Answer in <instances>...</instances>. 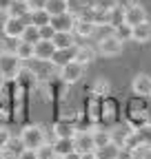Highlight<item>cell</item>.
Returning <instances> with one entry per match:
<instances>
[{"label":"cell","mask_w":151,"mask_h":159,"mask_svg":"<svg viewBox=\"0 0 151 159\" xmlns=\"http://www.w3.org/2000/svg\"><path fill=\"white\" fill-rule=\"evenodd\" d=\"M131 89H134L136 95H142V97H149L151 95V75L147 73H138L131 82Z\"/></svg>","instance_id":"10"},{"label":"cell","mask_w":151,"mask_h":159,"mask_svg":"<svg viewBox=\"0 0 151 159\" xmlns=\"http://www.w3.org/2000/svg\"><path fill=\"white\" fill-rule=\"evenodd\" d=\"M13 53L20 62H29L33 60V44L25 42V40H16V47H13Z\"/></svg>","instance_id":"14"},{"label":"cell","mask_w":151,"mask_h":159,"mask_svg":"<svg viewBox=\"0 0 151 159\" xmlns=\"http://www.w3.org/2000/svg\"><path fill=\"white\" fill-rule=\"evenodd\" d=\"M73 33L80 35V38H91L96 33V25L91 22V20H85V18H78V22L73 27Z\"/></svg>","instance_id":"19"},{"label":"cell","mask_w":151,"mask_h":159,"mask_svg":"<svg viewBox=\"0 0 151 159\" xmlns=\"http://www.w3.org/2000/svg\"><path fill=\"white\" fill-rule=\"evenodd\" d=\"M96 159H100V157H96Z\"/></svg>","instance_id":"45"},{"label":"cell","mask_w":151,"mask_h":159,"mask_svg":"<svg viewBox=\"0 0 151 159\" xmlns=\"http://www.w3.org/2000/svg\"><path fill=\"white\" fill-rule=\"evenodd\" d=\"M91 133H93V144H96V150L113 144V135L109 130H91Z\"/></svg>","instance_id":"22"},{"label":"cell","mask_w":151,"mask_h":159,"mask_svg":"<svg viewBox=\"0 0 151 159\" xmlns=\"http://www.w3.org/2000/svg\"><path fill=\"white\" fill-rule=\"evenodd\" d=\"M93 91H96V93H102V95H107V93H109V84L105 82V80H98L96 86H93Z\"/></svg>","instance_id":"34"},{"label":"cell","mask_w":151,"mask_h":159,"mask_svg":"<svg viewBox=\"0 0 151 159\" xmlns=\"http://www.w3.org/2000/svg\"><path fill=\"white\" fill-rule=\"evenodd\" d=\"M53 135L56 137H73L76 135V124L71 119H58L53 124Z\"/></svg>","instance_id":"15"},{"label":"cell","mask_w":151,"mask_h":159,"mask_svg":"<svg viewBox=\"0 0 151 159\" xmlns=\"http://www.w3.org/2000/svg\"><path fill=\"white\" fill-rule=\"evenodd\" d=\"M140 159H151V150H147V152H144V155H142Z\"/></svg>","instance_id":"42"},{"label":"cell","mask_w":151,"mask_h":159,"mask_svg":"<svg viewBox=\"0 0 151 159\" xmlns=\"http://www.w3.org/2000/svg\"><path fill=\"white\" fill-rule=\"evenodd\" d=\"M80 159H96V152H82Z\"/></svg>","instance_id":"40"},{"label":"cell","mask_w":151,"mask_h":159,"mask_svg":"<svg viewBox=\"0 0 151 159\" xmlns=\"http://www.w3.org/2000/svg\"><path fill=\"white\" fill-rule=\"evenodd\" d=\"M116 159H136V150H131V148H127V146H118Z\"/></svg>","instance_id":"30"},{"label":"cell","mask_w":151,"mask_h":159,"mask_svg":"<svg viewBox=\"0 0 151 159\" xmlns=\"http://www.w3.org/2000/svg\"><path fill=\"white\" fill-rule=\"evenodd\" d=\"M120 51H122V42H120L113 33L100 38V42H98V53H100V55H105V57H116V55H120Z\"/></svg>","instance_id":"4"},{"label":"cell","mask_w":151,"mask_h":159,"mask_svg":"<svg viewBox=\"0 0 151 159\" xmlns=\"http://www.w3.org/2000/svg\"><path fill=\"white\" fill-rule=\"evenodd\" d=\"M22 71V62L16 57L13 51H5L0 55V75L5 80H16Z\"/></svg>","instance_id":"2"},{"label":"cell","mask_w":151,"mask_h":159,"mask_svg":"<svg viewBox=\"0 0 151 159\" xmlns=\"http://www.w3.org/2000/svg\"><path fill=\"white\" fill-rule=\"evenodd\" d=\"M45 11H47L49 16L67 13V2H65V0H47V2H45Z\"/></svg>","instance_id":"23"},{"label":"cell","mask_w":151,"mask_h":159,"mask_svg":"<svg viewBox=\"0 0 151 159\" xmlns=\"http://www.w3.org/2000/svg\"><path fill=\"white\" fill-rule=\"evenodd\" d=\"M120 0H96L93 9H100V11H111L113 7H118Z\"/></svg>","instance_id":"29"},{"label":"cell","mask_w":151,"mask_h":159,"mask_svg":"<svg viewBox=\"0 0 151 159\" xmlns=\"http://www.w3.org/2000/svg\"><path fill=\"white\" fill-rule=\"evenodd\" d=\"M134 135H136L138 148H147V150H151V124L140 126L138 130H134ZM138 148H136V150H138Z\"/></svg>","instance_id":"17"},{"label":"cell","mask_w":151,"mask_h":159,"mask_svg":"<svg viewBox=\"0 0 151 159\" xmlns=\"http://www.w3.org/2000/svg\"><path fill=\"white\" fill-rule=\"evenodd\" d=\"M60 159H80V152H78V150H73V152H67V155L60 157Z\"/></svg>","instance_id":"39"},{"label":"cell","mask_w":151,"mask_h":159,"mask_svg":"<svg viewBox=\"0 0 151 159\" xmlns=\"http://www.w3.org/2000/svg\"><path fill=\"white\" fill-rule=\"evenodd\" d=\"M147 9L142 5H127L124 7V16H122V22L127 27H138L142 22H147Z\"/></svg>","instance_id":"3"},{"label":"cell","mask_w":151,"mask_h":159,"mask_svg":"<svg viewBox=\"0 0 151 159\" xmlns=\"http://www.w3.org/2000/svg\"><path fill=\"white\" fill-rule=\"evenodd\" d=\"M73 55H76V47H69V49H56L51 62L56 66H65L69 62H73Z\"/></svg>","instance_id":"16"},{"label":"cell","mask_w":151,"mask_h":159,"mask_svg":"<svg viewBox=\"0 0 151 159\" xmlns=\"http://www.w3.org/2000/svg\"><path fill=\"white\" fill-rule=\"evenodd\" d=\"M36 155H38V159H58L56 157V150H53V146L47 142V144H42L40 148L36 150Z\"/></svg>","instance_id":"26"},{"label":"cell","mask_w":151,"mask_h":159,"mask_svg":"<svg viewBox=\"0 0 151 159\" xmlns=\"http://www.w3.org/2000/svg\"><path fill=\"white\" fill-rule=\"evenodd\" d=\"M113 35H116L120 42H124V40H131V27H127V25H120V27H116L113 29Z\"/></svg>","instance_id":"28"},{"label":"cell","mask_w":151,"mask_h":159,"mask_svg":"<svg viewBox=\"0 0 151 159\" xmlns=\"http://www.w3.org/2000/svg\"><path fill=\"white\" fill-rule=\"evenodd\" d=\"M20 40H25V42H29V44L40 42V31H38V27L27 25V27H25V31H22V35H20Z\"/></svg>","instance_id":"24"},{"label":"cell","mask_w":151,"mask_h":159,"mask_svg":"<svg viewBox=\"0 0 151 159\" xmlns=\"http://www.w3.org/2000/svg\"><path fill=\"white\" fill-rule=\"evenodd\" d=\"M78 2L85 7V9H93V5H96V0H78Z\"/></svg>","instance_id":"38"},{"label":"cell","mask_w":151,"mask_h":159,"mask_svg":"<svg viewBox=\"0 0 151 159\" xmlns=\"http://www.w3.org/2000/svg\"><path fill=\"white\" fill-rule=\"evenodd\" d=\"M27 18H29L27 25H33V27H45V25H49V20H51V16L45 9H31Z\"/></svg>","instance_id":"20"},{"label":"cell","mask_w":151,"mask_h":159,"mask_svg":"<svg viewBox=\"0 0 151 159\" xmlns=\"http://www.w3.org/2000/svg\"><path fill=\"white\" fill-rule=\"evenodd\" d=\"M9 142H11V133H9L5 126H0V150L7 148V146H9Z\"/></svg>","instance_id":"31"},{"label":"cell","mask_w":151,"mask_h":159,"mask_svg":"<svg viewBox=\"0 0 151 159\" xmlns=\"http://www.w3.org/2000/svg\"><path fill=\"white\" fill-rule=\"evenodd\" d=\"M73 146L80 155L82 152H96V144H93V133L89 130H76L73 135Z\"/></svg>","instance_id":"7"},{"label":"cell","mask_w":151,"mask_h":159,"mask_svg":"<svg viewBox=\"0 0 151 159\" xmlns=\"http://www.w3.org/2000/svg\"><path fill=\"white\" fill-rule=\"evenodd\" d=\"M22 148L27 150H38L42 144H47V130L40 124H29L20 130V137H18Z\"/></svg>","instance_id":"1"},{"label":"cell","mask_w":151,"mask_h":159,"mask_svg":"<svg viewBox=\"0 0 151 159\" xmlns=\"http://www.w3.org/2000/svg\"><path fill=\"white\" fill-rule=\"evenodd\" d=\"M93 57H96V51H93L91 47L87 44H76V55H73V62H78V64H91L93 62Z\"/></svg>","instance_id":"11"},{"label":"cell","mask_w":151,"mask_h":159,"mask_svg":"<svg viewBox=\"0 0 151 159\" xmlns=\"http://www.w3.org/2000/svg\"><path fill=\"white\" fill-rule=\"evenodd\" d=\"M7 16H11V18H27L29 16V5L27 2H20V0H13L11 2V7H9V11H7Z\"/></svg>","instance_id":"21"},{"label":"cell","mask_w":151,"mask_h":159,"mask_svg":"<svg viewBox=\"0 0 151 159\" xmlns=\"http://www.w3.org/2000/svg\"><path fill=\"white\" fill-rule=\"evenodd\" d=\"M53 150H56V157H65L67 152H73L76 146H73V137H56V142L51 144Z\"/></svg>","instance_id":"12"},{"label":"cell","mask_w":151,"mask_h":159,"mask_svg":"<svg viewBox=\"0 0 151 159\" xmlns=\"http://www.w3.org/2000/svg\"><path fill=\"white\" fill-rule=\"evenodd\" d=\"M56 53V47L51 40H40V42L33 44V60H40V62H51V57Z\"/></svg>","instance_id":"9"},{"label":"cell","mask_w":151,"mask_h":159,"mask_svg":"<svg viewBox=\"0 0 151 159\" xmlns=\"http://www.w3.org/2000/svg\"><path fill=\"white\" fill-rule=\"evenodd\" d=\"M78 22V18L71 16V13H60V16H51L49 25L56 29V31H67V33H73V27Z\"/></svg>","instance_id":"8"},{"label":"cell","mask_w":151,"mask_h":159,"mask_svg":"<svg viewBox=\"0 0 151 159\" xmlns=\"http://www.w3.org/2000/svg\"><path fill=\"white\" fill-rule=\"evenodd\" d=\"M51 42L56 49H69V47H76L73 42V33H67V31H56L53 38H51Z\"/></svg>","instance_id":"18"},{"label":"cell","mask_w":151,"mask_h":159,"mask_svg":"<svg viewBox=\"0 0 151 159\" xmlns=\"http://www.w3.org/2000/svg\"><path fill=\"white\" fill-rule=\"evenodd\" d=\"M18 159H38V155H36V150H27V148H22L20 152H18Z\"/></svg>","instance_id":"35"},{"label":"cell","mask_w":151,"mask_h":159,"mask_svg":"<svg viewBox=\"0 0 151 159\" xmlns=\"http://www.w3.org/2000/svg\"><path fill=\"white\" fill-rule=\"evenodd\" d=\"M45 2H47V0H29V11L31 9H45Z\"/></svg>","instance_id":"36"},{"label":"cell","mask_w":151,"mask_h":159,"mask_svg":"<svg viewBox=\"0 0 151 159\" xmlns=\"http://www.w3.org/2000/svg\"><path fill=\"white\" fill-rule=\"evenodd\" d=\"M38 31H40V40H51V38H53V33H56V29H53L51 25L38 27Z\"/></svg>","instance_id":"32"},{"label":"cell","mask_w":151,"mask_h":159,"mask_svg":"<svg viewBox=\"0 0 151 159\" xmlns=\"http://www.w3.org/2000/svg\"><path fill=\"white\" fill-rule=\"evenodd\" d=\"M5 82H7V80H5L2 75H0V89H2V86H5Z\"/></svg>","instance_id":"43"},{"label":"cell","mask_w":151,"mask_h":159,"mask_svg":"<svg viewBox=\"0 0 151 159\" xmlns=\"http://www.w3.org/2000/svg\"><path fill=\"white\" fill-rule=\"evenodd\" d=\"M20 2H29V0H20Z\"/></svg>","instance_id":"44"},{"label":"cell","mask_w":151,"mask_h":159,"mask_svg":"<svg viewBox=\"0 0 151 159\" xmlns=\"http://www.w3.org/2000/svg\"><path fill=\"white\" fill-rule=\"evenodd\" d=\"M116 150H118V144H109L105 148H98L96 157H100V159H116Z\"/></svg>","instance_id":"25"},{"label":"cell","mask_w":151,"mask_h":159,"mask_svg":"<svg viewBox=\"0 0 151 159\" xmlns=\"http://www.w3.org/2000/svg\"><path fill=\"white\" fill-rule=\"evenodd\" d=\"M131 40L134 42H149L151 40V22L147 20V22H142V25H138V27H131Z\"/></svg>","instance_id":"13"},{"label":"cell","mask_w":151,"mask_h":159,"mask_svg":"<svg viewBox=\"0 0 151 159\" xmlns=\"http://www.w3.org/2000/svg\"><path fill=\"white\" fill-rule=\"evenodd\" d=\"M11 2H13V0H0V13H7L9 7H11Z\"/></svg>","instance_id":"37"},{"label":"cell","mask_w":151,"mask_h":159,"mask_svg":"<svg viewBox=\"0 0 151 159\" xmlns=\"http://www.w3.org/2000/svg\"><path fill=\"white\" fill-rule=\"evenodd\" d=\"M25 27H27V20L7 16V18H5V22H2V33H5L7 38H11V40H20Z\"/></svg>","instance_id":"5"},{"label":"cell","mask_w":151,"mask_h":159,"mask_svg":"<svg viewBox=\"0 0 151 159\" xmlns=\"http://www.w3.org/2000/svg\"><path fill=\"white\" fill-rule=\"evenodd\" d=\"M0 159H18V152L13 150V148H2V150H0Z\"/></svg>","instance_id":"33"},{"label":"cell","mask_w":151,"mask_h":159,"mask_svg":"<svg viewBox=\"0 0 151 159\" xmlns=\"http://www.w3.org/2000/svg\"><path fill=\"white\" fill-rule=\"evenodd\" d=\"M5 51H7V49H5V42H2V40H0V55H2Z\"/></svg>","instance_id":"41"},{"label":"cell","mask_w":151,"mask_h":159,"mask_svg":"<svg viewBox=\"0 0 151 159\" xmlns=\"http://www.w3.org/2000/svg\"><path fill=\"white\" fill-rule=\"evenodd\" d=\"M65 2H67V0H65Z\"/></svg>","instance_id":"46"},{"label":"cell","mask_w":151,"mask_h":159,"mask_svg":"<svg viewBox=\"0 0 151 159\" xmlns=\"http://www.w3.org/2000/svg\"><path fill=\"white\" fill-rule=\"evenodd\" d=\"M82 11H85V7L78 2V0H67V13H71V16H76V18H80Z\"/></svg>","instance_id":"27"},{"label":"cell","mask_w":151,"mask_h":159,"mask_svg":"<svg viewBox=\"0 0 151 159\" xmlns=\"http://www.w3.org/2000/svg\"><path fill=\"white\" fill-rule=\"evenodd\" d=\"M85 64H78V62H69L65 66H60V80L65 84H73V82H78V80H82L85 75Z\"/></svg>","instance_id":"6"}]
</instances>
